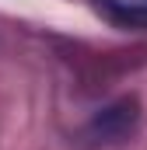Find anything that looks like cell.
<instances>
[{"instance_id":"cell-1","label":"cell","mask_w":147,"mask_h":150,"mask_svg":"<svg viewBox=\"0 0 147 150\" xmlns=\"http://www.w3.org/2000/svg\"><path fill=\"white\" fill-rule=\"evenodd\" d=\"M133 122H137V101L126 98V101H116V105H109L95 115L88 126V136L98 143H112V140H123L133 129Z\"/></svg>"},{"instance_id":"cell-2","label":"cell","mask_w":147,"mask_h":150,"mask_svg":"<svg viewBox=\"0 0 147 150\" xmlns=\"http://www.w3.org/2000/svg\"><path fill=\"white\" fill-rule=\"evenodd\" d=\"M91 7L116 28H147V0H91Z\"/></svg>"}]
</instances>
